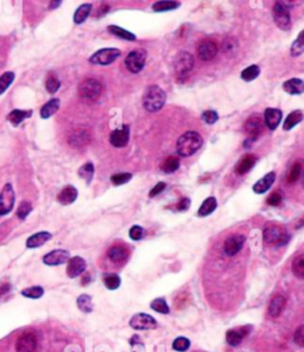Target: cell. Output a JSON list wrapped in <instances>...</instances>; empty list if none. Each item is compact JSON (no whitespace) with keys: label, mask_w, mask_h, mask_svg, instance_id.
I'll return each instance as SVG.
<instances>
[{"label":"cell","mask_w":304,"mask_h":352,"mask_svg":"<svg viewBox=\"0 0 304 352\" xmlns=\"http://www.w3.org/2000/svg\"><path fill=\"white\" fill-rule=\"evenodd\" d=\"M69 259V251L63 249H56L46 254V255L43 257V262L48 266H58L68 262Z\"/></svg>","instance_id":"cell-14"},{"label":"cell","mask_w":304,"mask_h":352,"mask_svg":"<svg viewBox=\"0 0 304 352\" xmlns=\"http://www.w3.org/2000/svg\"><path fill=\"white\" fill-rule=\"evenodd\" d=\"M78 195L79 192L75 188H74V186L72 185L66 186V188L58 194L57 200L62 204V205H69V204L75 202L76 198H78Z\"/></svg>","instance_id":"cell-21"},{"label":"cell","mask_w":304,"mask_h":352,"mask_svg":"<svg viewBox=\"0 0 304 352\" xmlns=\"http://www.w3.org/2000/svg\"><path fill=\"white\" fill-rule=\"evenodd\" d=\"M294 339H295V342H296L297 345L304 346V326L303 325H301V326L296 330V332H295V336H294Z\"/></svg>","instance_id":"cell-54"},{"label":"cell","mask_w":304,"mask_h":352,"mask_svg":"<svg viewBox=\"0 0 304 352\" xmlns=\"http://www.w3.org/2000/svg\"><path fill=\"white\" fill-rule=\"evenodd\" d=\"M273 19L277 26L282 30H289L291 28L290 13L288 7L283 2L277 1L273 6Z\"/></svg>","instance_id":"cell-8"},{"label":"cell","mask_w":304,"mask_h":352,"mask_svg":"<svg viewBox=\"0 0 304 352\" xmlns=\"http://www.w3.org/2000/svg\"><path fill=\"white\" fill-rule=\"evenodd\" d=\"M144 235H145V230L139 226H133L130 229V237L134 241H139L144 237Z\"/></svg>","instance_id":"cell-51"},{"label":"cell","mask_w":304,"mask_h":352,"mask_svg":"<svg viewBox=\"0 0 304 352\" xmlns=\"http://www.w3.org/2000/svg\"><path fill=\"white\" fill-rule=\"evenodd\" d=\"M282 203V195L280 192H273L267 198V204L271 206H277Z\"/></svg>","instance_id":"cell-53"},{"label":"cell","mask_w":304,"mask_h":352,"mask_svg":"<svg viewBox=\"0 0 304 352\" xmlns=\"http://www.w3.org/2000/svg\"><path fill=\"white\" fill-rule=\"evenodd\" d=\"M37 346L36 336L31 332L23 333L17 340L16 350L17 352H35Z\"/></svg>","instance_id":"cell-11"},{"label":"cell","mask_w":304,"mask_h":352,"mask_svg":"<svg viewBox=\"0 0 304 352\" xmlns=\"http://www.w3.org/2000/svg\"><path fill=\"white\" fill-rule=\"evenodd\" d=\"M79 176L81 177L82 179H85L87 183H90V180L93 179V176H94L93 164H91V162L85 164L84 166L79 170Z\"/></svg>","instance_id":"cell-43"},{"label":"cell","mask_w":304,"mask_h":352,"mask_svg":"<svg viewBox=\"0 0 304 352\" xmlns=\"http://www.w3.org/2000/svg\"><path fill=\"white\" fill-rule=\"evenodd\" d=\"M22 294L24 295L26 298H30V299H38L41 298L44 294V289L42 287L40 286H34L30 287V288H26L24 291L22 292Z\"/></svg>","instance_id":"cell-46"},{"label":"cell","mask_w":304,"mask_h":352,"mask_svg":"<svg viewBox=\"0 0 304 352\" xmlns=\"http://www.w3.org/2000/svg\"><path fill=\"white\" fill-rule=\"evenodd\" d=\"M132 178V174L131 173H117L113 174V176L111 177V182L113 183L114 185L119 186L123 184H126V183H129L130 180Z\"/></svg>","instance_id":"cell-48"},{"label":"cell","mask_w":304,"mask_h":352,"mask_svg":"<svg viewBox=\"0 0 304 352\" xmlns=\"http://www.w3.org/2000/svg\"><path fill=\"white\" fill-rule=\"evenodd\" d=\"M32 211V205L30 202H22L20 203L18 210H17V216L20 218V220H25L28 217L29 214Z\"/></svg>","instance_id":"cell-49"},{"label":"cell","mask_w":304,"mask_h":352,"mask_svg":"<svg viewBox=\"0 0 304 352\" xmlns=\"http://www.w3.org/2000/svg\"><path fill=\"white\" fill-rule=\"evenodd\" d=\"M249 334L247 332V327H240V328H235V330L228 331L226 334V339L227 343H228L231 346H238L241 344L243 339L245 337Z\"/></svg>","instance_id":"cell-22"},{"label":"cell","mask_w":304,"mask_h":352,"mask_svg":"<svg viewBox=\"0 0 304 352\" xmlns=\"http://www.w3.org/2000/svg\"><path fill=\"white\" fill-rule=\"evenodd\" d=\"M151 309L153 311H156V312L162 313V314H168V313L170 312L169 306H168L167 301L164 300V299L158 298L155 299V300L151 303Z\"/></svg>","instance_id":"cell-41"},{"label":"cell","mask_w":304,"mask_h":352,"mask_svg":"<svg viewBox=\"0 0 304 352\" xmlns=\"http://www.w3.org/2000/svg\"><path fill=\"white\" fill-rule=\"evenodd\" d=\"M284 307L285 298L282 297V295H276V297L272 298V300L270 301V305H268V314L272 318H277L283 312Z\"/></svg>","instance_id":"cell-23"},{"label":"cell","mask_w":304,"mask_h":352,"mask_svg":"<svg viewBox=\"0 0 304 352\" xmlns=\"http://www.w3.org/2000/svg\"><path fill=\"white\" fill-rule=\"evenodd\" d=\"M292 272L300 279H303L304 277V256L300 255L297 256L296 259L292 262Z\"/></svg>","instance_id":"cell-40"},{"label":"cell","mask_w":304,"mask_h":352,"mask_svg":"<svg viewBox=\"0 0 304 352\" xmlns=\"http://www.w3.org/2000/svg\"><path fill=\"white\" fill-rule=\"evenodd\" d=\"M86 276H87V277H84V279H82V283H84V285H85V283H88V282H89V275H86Z\"/></svg>","instance_id":"cell-58"},{"label":"cell","mask_w":304,"mask_h":352,"mask_svg":"<svg viewBox=\"0 0 304 352\" xmlns=\"http://www.w3.org/2000/svg\"><path fill=\"white\" fill-rule=\"evenodd\" d=\"M174 67H175L176 75L181 78H184L194 68V57L187 51L179 52L174 62Z\"/></svg>","instance_id":"cell-5"},{"label":"cell","mask_w":304,"mask_h":352,"mask_svg":"<svg viewBox=\"0 0 304 352\" xmlns=\"http://www.w3.org/2000/svg\"><path fill=\"white\" fill-rule=\"evenodd\" d=\"M203 139L197 132H187L177 140V153L181 156H190L201 149Z\"/></svg>","instance_id":"cell-1"},{"label":"cell","mask_w":304,"mask_h":352,"mask_svg":"<svg viewBox=\"0 0 304 352\" xmlns=\"http://www.w3.org/2000/svg\"><path fill=\"white\" fill-rule=\"evenodd\" d=\"M257 162V156L255 155H247L244 156L243 158L239 160V162L235 165V172L240 176L243 174H246L247 172H250L252 170V167L255 166Z\"/></svg>","instance_id":"cell-19"},{"label":"cell","mask_w":304,"mask_h":352,"mask_svg":"<svg viewBox=\"0 0 304 352\" xmlns=\"http://www.w3.org/2000/svg\"><path fill=\"white\" fill-rule=\"evenodd\" d=\"M14 199L16 197L12 185L6 184L0 192V216L7 215L13 209Z\"/></svg>","instance_id":"cell-9"},{"label":"cell","mask_w":304,"mask_h":352,"mask_svg":"<svg viewBox=\"0 0 304 352\" xmlns=\"http://www.w3.org/2000/svg\"><path fill=\"white\" fill-rule=\"evenodd\" d=\"M178 167L179 159L176 158V156H169V158L165 159L163 165H162V170H163L165 173H174L175 171L178 170Z\"/></svg>","instance_id":"cell-35"},{"label":"cell","mask_w":304,"mask_h":352,"mask_svg":"<svg viewBox=\"0 0 304 352\" xmlns=\"http://www.w3.org/2000/svg\"><path fill=\"white\" fill-rule=\"evenodd\" d=\"M91 11V5L90 4H85L81 5L78 10H76L75 14H74V22H75V24H82V23L85 22L86 19L88 18V16H89Z\"/></svg>","instance_id":"cell-34"},{"label":"cell","mask_w":304,"mask_h":352,"mask_svg":"<svg viewBox=\"0 0 304 352\" xmlns=\"http://www.w3.org/2000/svg\"><path fill=\"white\" fill-rule=\"evenodd\" d=\"M146 51L145 50H133L128 55L125 60V66L129 72L138 74L145 66Z\"/></svg>","instance_id":"cell-6"},{"label":"cell","mask_w":304,"mask_h":352,"mask_svg":"<svg viewBox=\"0 0 304 352\" xmlns=\"http://www.w3.org/2000/svg\"><path fill=\"white\" fill-rule=\"evenodd\" d=\"M120 282H122V280H120V277L118 276L117 274L108 273V274L104 275L105 286L107 287L108 289H111V291H114V289H117L118 287L120 286Z\"/></svg>","instance_id":"cell-37"},{"label":"cell","mask_w":304,"mask_h":352,"mask_svg":"<svg viewBox=\"0 0 304 352\" xmlns=\"http://www.w3.org/2000/svg\"><path fill=\"white\" fill-rule=\"evenodd\" d=\"M86 271V261L82 257L75 256L69 259L67 267V274L69 277H76Z\"/></svg>","instance_id":"cell-17"},{"label":"cell","mask_w":304,"mask_h":352,"mask_svg":"<svg viewBox=\"0 0 304 352\" xmlns=\"http://www.w3.org/2000/svg\"><path fill=\"white\" fill-rule=\"evenodd\" d=\"M78 306L79 309L85 313H89L93 311V303H91V298L87 294L80 295L78 299Z\"/></svg>","instance_id":"cell-38"},{"label":"cell","mask_w":304,"mask_h":352,"mask_svg":"<svg viewBox=\"0 0 304 352\" xmlns=\"http://www.w3.org/2000/svg\"><path fill=\"white\" fill-rule=\"evenodd\" d=\"M274 180H276V173L274 172H270L267 173L266 176L262 177L261 179H259L258 182L256 183L255 185H253V191L256 192V194L261 195L265 194L268 189L272 186V184L274 183Z\"/></svg>","instance_id":"cell-20"},{"label":"cell","mask_w":304,"mask_h":352,"mask_svg":"<svg viewBox=\"0 0 304 352\" xmlns=\"http://www.w3.org/2000/svg\"><path fill=\"white\" fill-rule=\"evenodd\" d=\"M60 108V100L58 99H51L49 102H46L41 109V117L43 119H49L50 117H52L56 112Z\"/></svg>","instance_id":"cell-27"},{"label":"cell","mask_w":304,"mask_h":352,"mask_svg":"<svg viewBox=\"0 0 304 352\" xmlns=\"http://www.w3.org/2000/svg\"><path fill=\"white\" fill-rule=\"evenodd\" d=\"M245 129H246L249 139L256 141L262 131V123H261V117H259V115H252V117H249L246 121V123H245Z\"/></svg>","instance_id":"cell-16"},{"label":"cell","mask_w":304,"mask_h":352,"mask_svg":"<svg viewBox=\"0 0 304 352\" xmlns=\"http://www.w3.org/2000/svg\"><path fill=\"white\" fill-rule=\"evenodd\" d=\"M130 325L134 330H152L157 327V321L146 313H138L130 320Z\"/></svg>","instance_id":"cell-10"},{"label":"cell","mask_w":304,"mask_h":352,"mask_svg":"<svg viewBox=\"0 0 304 352\" xmlns=\"http://www.w3.org/2000/svg\"><path fill=\"white\" fill-rule=\"evenodd\" d=\"M32 115V111H22V109H14L7 115V120L12 123L13 126H18L25 119L30 117Z\"/></svg>","instance_id":"cell-26"},{"label":"cell","mask_w":304,"mask_h":352,"mask_svg":"<svg viewBox=\"0 0 304 352\" xmlns=\"http://www.w3.org/2000/svg\"><path fill=\"white\" fill-rule=\"evenodd\" d=\"M264 242L271 245H284L290 238V235L284 228L279 226H268L262 233Z\"/></svg>","instance_id":"cell-3"},{"label":"cell","mask_w":304,"mask_h":352,"mask_svg":"<svg viewBox=\"0 0 304 352\" xmlns=\"http://www.w3.org/2000/svg\"><path fill=\"white\" fill-rule=\"evenodd\" d=\"M283 89L291 95H301L304 91V83L300 78H291L283 84Z\"/></svg>","instance_id":"cell-25"},{"label":"cell","mask_w":304,"mask_h":352,"mask_svg":"<svg viewBox=\"0 0 304 352\" xmlns=\"http://www.w3.org/2000/svg\"><path fill=\"white\" fill-rule=\"evenodd\" d=\"M202 120L205 121L206 123H208V125H213V123L219 120V114L215 111H206L203 112L202 114Z\"/></svg>","instance_id":"cell-50"},{"label":"cell","mask_w":304,"mask_h":352,"mask_svg":"<svg viewBox=\"0 0 304 352\" xmlns=\"http://www.w3.org/2000/svg\"><path fill=\"white\" fill-rule=\"evenodd\" d=\"M51 6H50V8H55V7H58V5H61V1H55V2H51Z\"/></svg>","instance_id":"cell-57"},{"label":"cell","mask_w":304,"mask_h":352,"mask_svg":"<svg viewBox=\"0 0 304 352\" xmlns=\"http://www.w3.org/2000/svg\"><path fill=\"white\" fill-rule=\"evenodd\" d=\"M244 243H245V236L235 234V235L229 236V237L226 239L225 244H223V250H225L226 255L233 256L241 250Z\"/></svg>","instance_id":"cell-15"},{"label":"cell","mask_w":304,"mask_h":352,"mask_svg":"<svg viewBox=\"0 0 304 352\" xmlns=\"http://www.w3.org/2000/svg\"><path fill=\"white\" fill-rule=\"evenodd\" d=\"M60 87H61L60 79L56 78L55 75H52V74L51 75H49L48 78H46V81H45L46 90H48L50 94H54L58 89H60Z\"/></svg>","instance_id":"cell-45"},{"label":"cell","mask_w":304,"mask_h":352,"mask_svg":"<svg viewBox=\"0 0 304 352\" xmlns=\"http://www.w3.org/2000/svg\"><path fill=\"white\" fill-rule=\"evenodd\" d=\"M217 54V46L213 40H203L197 48V55L201 61L209 62L214 60Z\"/></svg>","instance_id":"cell-13"},{"label":"cell","mask_w":304,"mask_h":352,"mask_svg":"<svg viewBox=\"0 0 304 352\" xmlns=\"http://www.w3.org/2000/svg\"><path fill=\"white\" fill-rule=\"evenodd\" d=\"M181 6L178 1H169V0H163V1H157L153 4L152 10L155 12H165V11L176 10Z\"/></svg>","instance_id":"cell-32"},{"label":"cell","mask_w":304,"mask_h":352,"mask_svg":"<svg viewBox=\"0 0 304 352\" xmlns=\"http://www.w3.org/2000/svg\"><path fill=\"white\" fill-rule=\"evenodd\" d=\"M302 120H303L302 111L291 112V113L286 117L284 125H283V128H284V131H290V129L294 128L295 126H297Z\"/></svg>","instance_id":"cell-29"},{"label":"cell","mask_w":304,"mask_h":352,"mask_svg":"<svg viewBox=\"0 0 304 352\" xmlns=\"http://www.w3.org/2000/svg\"><path fill=\"white\" fill-rule=\"evenodd\" d=\"M239 48V43L238 39L234 37H227L225 40H223L222 43V50L223 52H225L226 56H228V57H232V56H234L237 54Z\"/></svg>","instance_id":"cell-30"},{"label":"cell","mask_w":304,"mask_h":352,"mask_svg":"<svg viewBox=\"0 0 304 352\" xmlns=\"http://www.w3.org/2000/svg\"><path fill=\"white\" fill-rule=\"evenodd\" d=\"M120 56V50L114 48H106L96 51L89 58L91 64H99V66H108L113 63Z\"/></svg>","instance_id":"cell-7"},{"label":"cell","mask_w":304,"mask_h":352,"mask_svg":"<svg viewBox=\"0 0 304 352\" xmlns=\"http://www.w3.org/2000/svg\"><path fill=\"white\" fill-rule=\"evenodd\" d=\"M107 255L112 262L119 263L123 262L124 260L128 257V250L124 247H120V245H114V247H112L111 249L108 250Z\"/></svg>","instance_id":"cell-28"},{"label":"cell","mask_w":304,"mask_h":352,"mask_svg":"<svg viewBox=\"0 0 304 352\" xmlns=\"http://www.w3.org/2000/svg\"><path fill=\"white\" fill-rule=\"evenodd\" d=\"M13 81H14V73L12 72H7L0 76V95L4 94L5 91L7 90V88L10 87Z\"/></svg>","instance_id":"cell-39"},{"label":"cell","mask_w":304,"mask_h":352,"mask_svg":"<svg viewBox=\"0 0 304 352\" xmlns=\"http://www.w3.org/2000/svg\"><path fill=\"white\" fill-rule=\"evenodd\" d=\"M217 202L214 197L207 198V199L202 203V205L200 206L199 216H201V217H205V216L213 214L214 210L217 209Z\"/></svg>","instance_id":"cell-31"},{"label":"cell","mask_w":304,"mask_h":352,"mask_svg":"<svg viewBox=\"0 0 304 352\" xmlns=\"http://www.w3.org/2000/svg\"><path fill=\"white\" fill-rule=\"evenodd\" d=\"M304 51V34L301 32L298 35L297 39L292 43L291 45V55L292 56H300Z\"/></svg>","instance_id":"cell-42"},{"label":"cell","mask_w":304,"mask_h":352,"mask_svg":"<svg viewBox=\"0 0 304 352\" xmlns=\"http://www.w3.org/2000/svg\"><path fill=\"white\" fill-rule=\"evenodd\" d=\"M51 238V234L48 232H41L30 236L26 241V247L28 248H38L43 245L45 242H48Z\"/></svg>","instance_id":"cell-24"},{"label":"cell","mask_w":304,"mask_h":352,"mask_svg":"<svg viewBox=\"0 0 304 352\" xmlns=\"http://www.w3.org/2000/svg\"><path fill=\"white\" fill-rule=\"evenodd\" d=\"M130 140V127L128 125H124L122 128L116 129L111 133L110 141L112 146L117 147V149H122L128 145Z\"/></svg>","instance_id":"cell-12"},{"label":"cell","mask_w":304,"mask_h":352,"mask_svg":"<svg viewBox=\"0 0 304 352\" xmlns=\"http://www.w3.org/2000/svg\"><path fill=\"white\" fill-rule=\"evenodd\" d=\"M301 171H302V165H301V162H296V164L291 167L290 173H289V182L290 183L296 182L298 177H300Z\"/></svg>","instance_id":"cell-52"},{"label":"cell","mask_w":304,"mask_h":352,"mask_svg":"<svg viewBox=\"0 0 304 352\" xmlns=\"http://www.w3.org/2000/svg\"><path fill=\"white\" fill-rule=\"evenodd\" d=\"M101 90L102 87L100 82L94 78L86 79L79 87L80 96L86 101H95V100L99 99Z\"/></svg>","instance_id":"cell-4"},{"label":"cell","mask_w":304,"mask_h":352,"mask_svg":"<svg viewBox=\"0 0 304 352\" xmlns=\"http://www.w3.org/2000/svg\"><path fill=\"white\" fill-rule=\"evenodd\" d=\"M189 206H190V199L189 198H183L181 202L178 203V205H177V209L179 211H185V210L189 209Z\"/></svg>","instance_id":"cell-56"},{"label":"cell","mask_w":304,"mask_h":352,"mask_svg":"<svg viewBox=\"0 0 304 352\" xmlns=\"http://www.w3.org/2000/svg\"><path fill=\"white\" fill-rule=\"evenodd\" d=\"M165 101H167V95L158 85H150L144 93L143 106L147 112H151V113L158 112L159 109L163 108Z\"/></svg>","instance_id":"cell-2"},{"label":"cell","mask_w":304,"mask_h":352,"mask_svg":"<svg viewBox=\"0 0 304 352\" xmlns=\"http://www.w3.org/2000/svg\"><path fill=\"white\" fill-rule=\"evenodd\" d=\"M259 74H261V68L258 66H250L249 68H246V69L243 70V73H241V78L246 82H251L258 78Z\"/></svg>","instance_id":"cell-36"},{"label":"cell","mask_w":304,"mask_h":352,"mask_svg":"<svg viewBox=\"0 0 304 352\" xmlns=\"http://www.w3.org/2000/svg\"><path fill=\"white\" fill-rule=\"evenodd\" d=\"M108 32L112 35H114V36H117V37H119V38H122V39H125V40H131V42H133V40H135V36L132 32H130L128 30H124L123 28H119V26H117V25H110L108 26Z\"/></svg>","instance_id":"cell-33"},{"label":"cell","mask_w":304,"mask_h":352,"mask_svg":"<svg viewBox=\"0 0 304 352\" xmlns=\"http://www.w3.org/2000/svg\"><path fill=\"white\" fill-rule=\"evenodd\" d=\"M174 350L179 351V352H184L187 351L189 348H190V340L184 338V337H178V338H176L174 340V344H173Z\"/></svg>","instance_id":"cell-47"},{"label":"cell","mask_w":304,"mask_h":352,"mask_svg":"<svg viewBox=\"0 0 304 352\" xmlns=\"http://www.w3.org/2000/svg\"><path fill=\"white\" fill-rule=\"evenodd\" d=\"M165 188H167V184H165V183L164 182H161V183H158V184L157 185H156V186H153V189H152V190L151 191H150V194H149V196L150 197H156V196H157V195H159V194H162V192H163L164 190H165Z\"/></svg>","instance_id":"cell-55"},{"label":"cell","mask_w":304,"mask_h":352,"mask_svg":"<svg viewBox=\"0 0 304 352\" xmlns=\"http://www.w3.org/2000/svg\"><path fill=\"white\" fill-rule=\"evenodd\" d=\"M87 131H78L75 132L74 134L70 137L69 139V143L73 145V146H81V145H85L87 143Z\"/></svg>","instance_id":"cell-44"},{"label":"cell","mask_w":304,"mask_h":352,"mask_svg":"<svg viewBox=\"0 0 304 352\" xmlns=\"http://www.w3.org/2000/svg\"><path fill=\"white\" fill-rule=\"evenodd\" d=\"M282 117H283V114L279 109H276V108L265 109V113H264L265 123H266L267 128L271 129V131H274V129L279 126L280 121H282Z\"/></svg>","instance_id":"cell-18"}]
</instances>
